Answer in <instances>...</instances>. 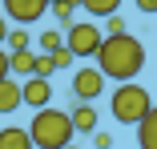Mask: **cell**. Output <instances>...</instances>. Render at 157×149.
Here are the masks:
<instances>
[{
    "label": "cell",
    "instance_id": "9a60e30c",
    "mask_svg": "<svg viewBox=\"0 0 157 149\" xmlns=\"http://www.w3.org/2000/svg\"><path fill=\"white\" fill-rule=\"evenodd\" d=\"M81 8H89L93 16H109V12H117V8H121V0H85Z\"/></svg>",
    "mask_w": 157,
    "mask_h": 149
},
{
    "label": "cell",
    "instance_id": "ffe728a7",
    "mask_svg": "<svg viewBox=\"0 0 157 149\" xmlns=\"http://www.w3.org/2000/svg\"><path fill=\"white\" fill-rule=\"evenodd\" d=\"M137 8H141L145 16H153V12H157V0H137Z\"/></svg>",
    "mask_w": 157,
    "mask_h": 149
},
{
    "label": "cell",
    "instance_id": "e0dca14e",
    "mask_svg": "<svg viewBox=\"0 0 157 149\" xmlns=\"http://www.w3.org/2000/svg\"><path fill=\"white\" fill-rule=\"evenodd\" d=\"M117 32H129V28H125V20H121L117 12H109V16H105V36H117Z\"/></svg>",
    "mask_w": 157,
    "mask_h": 149
},
{
    "label": "cell",
    "instance_id": "7a4b0ae2",
    "mask_svg": "<svg viewBox=\"0 0 157 149\" xmlns=\"http://www.w3.org/2000/svg\"><path fill=\"white\" fill-rule=\"evenodd\" d=\"M28 133H33V145H36V149H65V145L77 137L73 117H69V113H60V109H52V105H44V109L33 113V125H28Z\"/></svg>",
    "mask_w": 157,
    "mask_h": 149
},
{
    "label": "cell",
    "instance_id": "d6986e66",
    "mask_svg": "<svg viewBox=\"0 0 157 149\" xmlns=\"http://www.w3.org/2000/svg\"><path fill=\"white\" fill-rule=\"evenodd\" d=\"M89 137H93V145H97V149H113V137H109V133H101V129H93Z\"/></svg>",
    "mask_w": 157,
    "mask_h": 149
},
{
    "label": "cell",
    "instance_id": "8fae6325",
    "mask_svg": "<svg viewBox=\"0 0 157 149\" xmlns=\"http://www.w3.org/2000/svg\"><path fill=\"white\" fill-rule=\"evenodd\" d=\"M33 69H36V52H33V48H16V52H8V73L33 77Z\"/></svg>",
    "mask_w": 157,
    "mask_h": 149
},
{
    "label": "cell",
    "instance_id": "8992f818",
    "mask_svg": "<svg viewBox=\"0 0 157 149\" xmlns=\"http://www.w3.org/2000/svg\"><path fill=\"white\" fill-rule=\"evenodd\" d=\"M4 16H12L16 24H36L48 12V0H0Z\"/></svg>",
    "mask_w": 157,
    "mask_h": 149
},
{
    "label": "cell",
    "instance_id": "30bf717a",
    "mask_svg": "<svg viewBox=\"0 0 157 149\" xmlns=\"http://www.w3.org/2000/svg\"><path fill=\"white\" fill-rule=\"evenodd\" d=\"M69 117H73V129L77 133H93V129H97V109H93L89 101H77Z\"/></svg>",
    "mask_w": 157,
    "mask_h": 149
},
{
    "label": "cell",
    "instance_id": "6da1fadb",
    "mask_svg": "<svg viewBox=\"0 0 157 149\" xmlns=\"http://www.w3.org/2000/svg\"><path fill=\"white\" fill-rule=\"evenodd\" d=\"M97 69L105 73V81H133L141 69H145V44L129 32H117V36H105L101 48H97Z\"/></svg>",
    "mask_w": 157,
    "mask_h": 149
},
{
    "label": "cell",
    "instance_id": "ac0fdd59",
    "mask_svg": "<svg viewBox=\"0 0 157 149\" xmlns=\"http://www.w3.org/2000/svg\"><path fill=\"white\" fill-rule=\"evenodd\" d=\"M73 61H77V56H73V52H69V44H60V48H56V52H52V65H56V69H69V65H73Z\"/></svg>",
    "mask_w": 157,
    "mask_h": 149
},
{
    "label": "cell",
    "instance_id": "3957f363",
    "mask_svg": "<svg viewBox=\"0 0 157 149\" xmlns=\"http://www.w3.org/2000/svg\"><path fill=\"white\" fill-rule=\"evenodd\" d=\"M149 109H153L149 89H141L137 81H121L113 89V97H109V113L117 117V125H137Z\"/></svg>",
    "mask_w": 157,
    "mask_h": 149
},
{
    "label": "cell",
    "instance_id": "277c9868",
    "mask_svg": "<svg viewBox=\"0 0 157 149\" xmlns=\"http://www.w3.org/2000/svg\"><path fill=\"white\" fill-rule=\"evenodd\" d=\"M101 40H105V32L97 24H69L65 28V44H69V52L73 56H97V48H101Z\"/></svg>",
    "mask_w": 157,
    "mask_h": 149
},
{
    "label": "cell",
    "instance_id": "44dd1931",
    "mask_svg": "<svg viewBox=\"0 0 157 149\" xmlns=\"http://www.w3.org/2000/svg\"><path fill=\"white\" fill-rule=\"evenodd\" d=\"M8 77V52H4V44H0V81Z\"/></svg>",
    "mask_w": 157,
    "mask_h": 149
},
{
    "label": "cell",
    "instance_id": "4fadbf2b",
    "mask_svg": "<svg viewBox=\"0 0 157 149\" xmlns=\"http://www.w3.org/2000/svg\"><path fill=\"white\" fill-rule=\"evenodd\" d=\"M4 44L16 52V48H33V36L24 32V24H16V28H8V36H4Z\"/></svg>",
    "mask_w": 157,
    "mask_h": 149
},
{
    "label": "cell",
    "instance_id": "7402d4cb",
    "mask_svg": "<svg viewBox=\"0 0 157 149\" xmlns=\"http://www.w3.org/2000/svg\"><path fill=\"white\" fill-rule=\"evenodd\" d=\"M4 36H8V20L0 16V44H4Z\"/></svg>",
    "mask_w": 157,
    "mask_h": 149
},
{
    "label": "cell",
    "instance_id": "9c48e42d",
    "mask_svg": "<svg viewBox=\"0 0 157 149\" xmlns=\"http://www.w3.org/2000/svg\"><path fill=\"white\" fill-rule=\"evenodd\" d=\"M0 149H36L33 145V133H28V125H8V129H0Z\"/></svg>",
    "mask_w": 157,
    "mask_h": 149
},
{
    "label": "cell",
    "instance_id": "52a82bcc",
    "mask_svg": "<svg viewBox=\"0 0 157 149\" xmlns=\"http://www.w3.org/2000/svg\"><path fill=\"white\" fill-rule=\"evenodd\" d=\"M20 101H24L28 109L52 105V85H48V77H24V81H20Z\"/></svg>",
    "mask_w": 157,
    "mask_h": 149
},
{
    "label": "cell",
    "instance_id": "5b68a950",
    "mask_svg": "<svg viewBox=\"0 0 157 149\" xmlns=\"http://www.w3.org/2000/svg\"><path fill=\"white\" fill-rule=\"evenodd\" d=\"M105 93V73L97 65H85L81 73H73V97L77 101H97Z\"/></svg>",
    "mask_w": 157,
    "mask_h": 149
},
{
    "label": "cell",
    "instance_id": "603a6c76",
    "mask_svg": "<svg viewBox=\"0 0 157 149\" xmlns=\"http://www.w3.org/2000/svg\"><path fill=\"white\" fill-rule=\"evenodd\" d=\"M65 149H81V145H73V141H69V145H65Z\"/></svg>",
    "mask_w": 157,
    "mask_h": 149
},
{
    "label": "cell",
    "instance_id": "5bb4252c",
    "mask_svg": "<svg viewBox=\"0 0 157 149\" xmlns=\"http://www.w3.org/2000/svg\"><path fill=\"white\" fill-rule=\"evenodd\" d=\"M36 44H40V52H56L60 44H65V32H56V28H44V32L36 36Z\"/></svg>",
    "mask_w": 157,
    "mask_h": 149
},
{
    "label": "cell",
    "instance_id": "7c38bea8",
    "mask_svg": "<svg viewBox=\"0 0 157 149\" xmlns=\"http://www.w3.org/2000/svg\"><path fill=\"white\" fill-rule=\"evenodd\" d=\"M24 101H20V81H12V77H4L0 81V113H12V109H20Z\"/></svg>",
    "mask_w": 157,
    "mask_h": 149
},
{
    "label": "cell",
    "instance_id": "2e32d148",
    "mask_svg": "<svg viewBox=\"0 0 157 149\" xmlns=\"http://www.w3.org/2000/svg\"><path fill=\"white\" fill-rule=\"evenodd\" d=\"M56 73V65H52V52H40L36 56V69H33V77H52Z\"/></svg>",
    "mask_w": 157,
    "mask_h": 149
},
{
    "label": "cell",
    "instance_id": "ba28073f",
    "mask_svg": "<svg viewBox=\"0 0 157 149\" xmlns=\"http://www.w3.org/2000/svg\"><path fill=\"white\" fill-rule=\"evenodd\" d=\"M133 129H137V149H157V105L141 117Z\"/></svg>",
    "mask_w": 157,
    "mask_h": 149
}]
</instances>
